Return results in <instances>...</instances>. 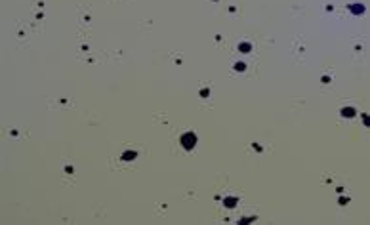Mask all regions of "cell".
I'll list each match as a JSON object with an SVG mask.
<instances>
[{
    "label": "cell",
    "instance_id": "obj_1",
    "mask_svg": "<svg viewBox=\"0 0 370 225\" xmlns=\"http://www.w3.org/2000/svg\"><path fill=\"white\" fill-rule=\"evenodd\" d=\"M197 145V135L193 134V132H185L183 135H181V147L185 149V151H191Z\"/></svg>",
    "mask_w": 370,
    "mask_h": 225
},
{
    "label": "cell",
    "instance_id": "obj_4",
    "mask_svg": "<svg viewBox=\"0 0 370 225\" xmlns=\"http://www.w3.org/2000/svg\"><path fill=\"white\" fill-rule=\"evenodd\" d=\"M239 50H240V52H243V54H248V52H250V50H252V44H248V42H243V44L239 46Z\"/></svg>",
    "mask_w": 370,
    "mask_h": 225
},
{
    "label": "cell",
    "instance_id": "obj_2",
    "mask_svg": "<svg viewBox=\"0 0 370 225\" xmlns=\"http://www.w3.org/2000/svg\"><path fill=\"white\" fill-rule=\"evenodd\" d=\"M355 114H357V111H355L353 107H345V109H341V117H344V118H353Z\"/></svg>",
    "mask_w": 370,
    "mask_h": 225
},
{
    "label": "cell",
    "instance_id": "obj_3",
    "mask_svg": "<svg viewBox=\"0 0 370 225\" xmlns=\"http://www.w3.org/2000/svg\"><path fill=\"white\" fill-rule=\"evenodd\" d=\"M223 206L225 208H235V206H237V199H235V197H227L223 200Z\"/></svg>",
    "mask_w": 370,
    "mask_h": 225
},
{
    "label": "cell",
    "instance_id": "obj_7",
    "mask_svg": "<svg viewBox=\"0 0 370 225\" xmlns=\"http://www.w3.org/2000/svg\"><path fill=\"white\" fill-rule=\"evenodd\" d=\"M362 120H365V126L370 128V117H368V114H365V117H362Z\"/></svg>",
    "mask_w": 370,
    "mask_h": 225
},
{
    "label": "cell",
    "instance_id": "obj_5",
    "mask_svg": "<svg viewBox=\"0 0 370 225\" xmlns=\"http://www.w3.org/2000/svg\"><path fill=\"white\" fill-rule=\"evenodd\" d=\"M244 69H246V65H244V63H237V65H235V71H239V72H243Z\"/></svg>",
    "mask_w": 370,
    "mask_h": 225
},
{
    "label": "cell",
    "instance_id": "obj_6",
    "mask_svg": "<svg viewBox=\"0 0 370 225\" xmlns=\"http://www.w3.org/2000/svg\"><path fill=\"white\" fill-rule=\"evenodd\" d=\"M351 10H353V12H359V13H361V12H365V8H362V6H351Z\"/></svg>",
    "mask_w": 370,
    "mask_h": 225
}]
</instances>
